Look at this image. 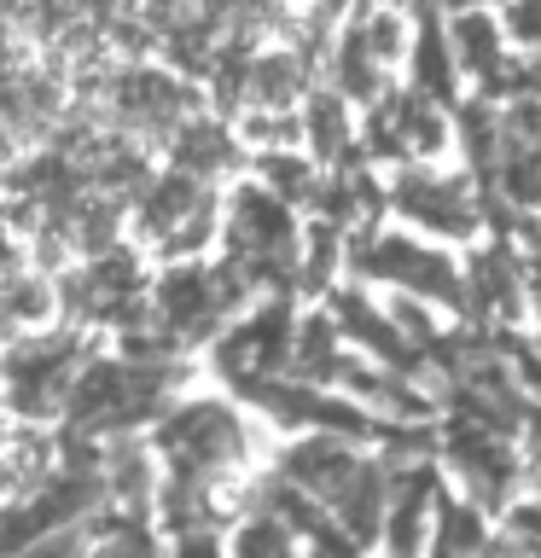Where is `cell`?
Segmentation results:
<instances>
[{"instance_id":"cell-2","label":"cell","mask_w":541,"mask_h":558,"mask_svg":"<svg viewBox=\"0 0 541 558\" xmlns=\"http://www.w3.org/2000/svg\"><path fill=\"white\" fill-rule=\"evenodd\" d=\"M239 553L244 558H297L291 541L279 535V523H251V530L239 535Z\"/></svg>"},{"instance_id":"cell-1","label":"cell","mask_w":541,"mask_h":558,"mask_svg":"<svg viewBox=\"0 0 541 558\" xmlns=\"http://www.w3.org/2000/svg\"><path fill=\"white\" fill-rule=\"evenodd\" d=\"M47 477V442L29 425H0V495H29Z\"/></svg>"},{"instance_id":"cell-3","label":"cell","mask_w":541,"mask_h":558,"mask_svg":"<svg viewBox=\"0 0 541 558\" xmlns=\"http://www.w3.org/2000/svg\"><path fill=\"white\" fill-rule=\"evenodd\" d=\"M181 558H216V547H209V541H187Z\"/></svg>"}]
</instances>
